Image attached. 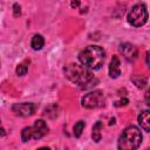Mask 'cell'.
Listing matches in <instances>:
<instances>
[{"label":"cell","instance_id":"6da1fadb","mask_svg":"<svg viewBox=\"0 0 150 150\" xmlns=\"http://www.w3.org/2000/svg\"><path fill=\"white\" fill-rule=\"evenodd\" d=\"M63 71L68 80H70L71 82H74L82 89L91 88L93 86H95L98 82V80L96 77H94L93 73L84 66L70 63L64 67Z\"/></svg>","mask_w":150,"mask_h":150},{"label":"cell","instance_id":"7a4b0ae2","mask_svg":"<svg viewBox=\"0 0 150 150\" xmlns=\"http://www.w3.org/2000/svg\"><path fill=\"white\" fill-rule=\"evenodd\" d=\"M79 60L86 68L90 70H97L104 63L105 52L98 46H88L80 52Z\"/></svg>","mask_w":150,"mask_h":150},{"label":"cell","instance_id":"3957f363","mask_svg":"<svg viewBox=\"0 0 150 150\" xmlns=\"http://www.w3.org/2000/svg\"><path fill=\"white\" fill-rule=\"evenodd\" d=\"M142 138L143 136L141 130L135 125H130L121 134L117 146L120 150H135L141 145Z\"/></svg>","mask_w":150,"mask_h":150},{"label":"cell","instance_id":"277c9868","mask_svg":"<svg viewBox=\"0 0 150 150\" xmlns=\"http://www.w3.org/2000/svg\"><path fill=\"white\" fill-rule=\"evenodd\" d=\"M48 132V125L43 120H36L32 127H25L21 130V139L28 142L30 139H40Z\"/></svg>","mask_w":150,"mask_h":150},{"label":"cell","instance_id":"5b68a950","mask_svg":"<svg viewBox=\"0 0 150 150\" xmlns=\"http://www.w3.org/2000/svg\"><path fill=\"white\" fill-rule=\"evenodd\" d=\"M128 22L134 27H141L148 21V9L144 4H137L131 7L127 15Z\"/></svg>","mask_w":150,"mask_h":150},{"label":"cell","instance_id":"8992f818","mask_svg":"<svg viewBox=\"0 0 150 150\" xmlns=\"http://www.w3.org/2000/svg\"><path fill=\"white\" fill-rule=\"evenodd\" d=\"M104 102H105V96L102 90H94L91 93H88L81 100L82 107H84L87 109L101 108L104 105Z\"/></svg>","mask_w":150,"mask_h":150},{"label":"cell","instance_id":"52a82bcc","mask_svg":"<svg viewBox=\"0 0 150 150\" xmlns=\"http://www.w3.org/2000/svg\"><path fill=\"white\" fill-rule=\"evenodd\" d=\"M38 109L36 103H32V102H22V103H15L12 107L13 112H15L18 116L21 117H28L32 116L33 114H35Z\"/></svg>","mask_w":150,"mask_h":150},{"label":"cell","instance_id":"ba28073f","mask_svg":"<svg viewBox=\"0 0 150 150\" xmlns=\"http://www.w3.org/2000/svg\"><path fill=\"white\" fill-rule=\"evenodd\" d=\"M120 52L122 53V55H123L128 61H134V60H136L137 56H138V49H137L134 45H131V43H129V42L122 43V45L120 46Z\"/></svg>","mask_w":150,"mask_h":150},{"label":"cell","instance_id":"9c48e42d","mask_svg":"<svg viewBox=\"0 0 150 150\" xmlns=\"http://www.w3.org/2000/svg\"><path fill=\"white\" fill-rule=\"evenodd\" d=\"M109 75L112 79H116L121 75V69H120V59L117 55H112L110 64H109Z\"/></svg>","mask_w":150,"mask_h":150},{"label":"cell","instance_id":"30bf717a","mask_svg":"<svg viewBox=\"0 0 150 150\" xmlns=\"http://www.w3.org/2000/svg\"><path fill=\"white\" fill-rule=\"evenodd\" d=\"M138 124L141 125V128L149 132L150 131V112L149 110H144L138 115Z\"/></svg>","mask_w":150,"mask_h":150},{"label":"cell","instance_id":"8fae6325","mask_svg":"<svg viewBox=\"0 0 150 150\" xmlns=\"http://www.w3.org/2000/svg\"><path fill=\"white\" fill-rule=\"evenodd\" d=\"M45 45V40H43V36L40 35V34H35L33 38H32V41H30V46L34 50H40L42 49Z\"/></svg>","mask_w":150,"mask_h":150},{"label":"cell","instance_id":"7c38bea8","mask_svg":"<svg viewBox=\"0 0 150 150\" xmlns=\"http://www.w3.org/2000/svg\"><path fill=\"white\" fill-rule=\"evenodd\" d=\"M102 127H103V124H102L101 121H97V122L94 124V127H93L91 137H93V139H94L95 142H100V141H101V137H102V135H101V129H102Z\"/></svg>","mask_w":150,"mask_h":150},{"label":"cell","instance_id":"4fadbf2b","mask_svg":"<svg viewBox=\"0 0 150 150\" xmlns=\"http://www.w3.org/2000/svg\"><path fill=\"white\" fill-rule=\"evenodd\" d=\"M57 111H59V107L56 104H50L49 107L46 108L45 110V115L50 117V118H55L57 116Z\"/></svg>","mask_w":150,"mask_h":150},{"label":"cell","instance_id":"5bb4252c","mask_svg":"<svg viewBox=\"0 0 150 150\" xmlns=\"http://www.w3.org/2000/svg\"><path fill=\"white\" fill-rule=\"evenodd\" d=\"M131 81L134 82V84L137 87V88H144L145 86H146V80H145V77H143V76H139V75H137V76H134L132 79H131Z\"/></svg>","mask_w":150,"mask_h":150},{"label":"cell","instance_id":"9a60e30c","mask_svg":"<svg viewBox=\"0 0 150 150\" xmlns=\"http://www.w3.org/2000/svg\"><path fill=\"white\" fill-rule=\"evenodd\" d=\"M84 122L83 121H79V122H76L75 123V125H74V136L75 137H80L81 135H82V131H83V129H84Z\"/></svg>","mask_w":150,"mask_h":150},{"label":"cell","instance_id":"2e32d148","mask_svg":"<svg viewBox=\"0 0 150 150\" xmlns=\"http://www.w3.org/2000/svg\"><path fill=\"white\" fill-rule=\"evenodd\" d=\"M27 71H28V66H27L26 63H20V64L16 67V69H15V73H16V75H19V76L26 75Z\"/></svg>","mask_w":150,"mask_h":150},{"label":"cell","instance_id":"e0dca14e","mask_svg":"<svg viewBox=\"0 0 150 150\" xmlns=\"http://www.w3.org/2000/svg\"><path fill=\"white\" fill-rule=\"evenodd\" d=\"M13 12H14V16L15 18H18V16L21 15V7H20L19 4H14L13 5Z\"/></svg>","mask_w":150,"mask_h":150},{"label":"cell","instance_id":"ac0fdd59","mask_svg":"<svg viewBox=\"0 0 150 150\" xmlns=\"http://www.w3.org/2000/svg\"><path fill=\"white\" fill-rule=\"evenodd\" d=\"M128 103H129L128 98H122V100H120L118 102H116L115 105H116V107H120V105H127Z\"/></svg>","mask_w":150,"mask_h":150},{"label":"cell","instance_id":"d6986e66","mask_svg":"<svg viewBox=\"0 0 150 150\" xmlns=\"http://www.w3.org/2000/svg\"><path fill=\"white\" fill-rule=\"evenodd\" d=\"M70 6H71L73 8L79 7V6H80V0H73V1H71V4H70Z\"/></svg>","mask_w":150,"mask_h":150},{"label":"cell","instance_id":"ffe728a7","mask_svg":"<svg viewBox=\"0 0 150 150\" xmlns=\"http://www.w3.org/2000/svg\"><path fill=\"white\" fill-rule=\"evenodd\" d=\"M0 136H6V130L0 125Z\"/></svg>","mask_w":150,"mask_h":150},{"label":"cell","instance_id":"44dd1931","mask_svg":"<svg viewBox=\"0 0 150 150\" xmlns=\"http://www.w3.org/2000/svg\"><path fill=\"white\" fill-rule=\"evenodd\" d=\"M146 64H149V53H146Z\"/></svg>","mask_w":150,"mask_h":150},{"label":"cell","instance_id":"7402d4cb","mask_svg":"<svg viewBox=\"0 0 150 150\" xmlns=\"http://www.w3.org/2000/svg\"><path fill=\"white\" fill-rule=\"evenodd\" d=\"M0 123H1V121H0Z\"/></svg>","mask_w":150,"mask_h":150}]
</instances>
